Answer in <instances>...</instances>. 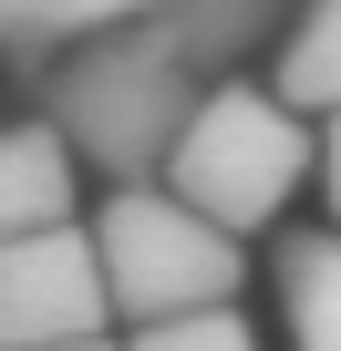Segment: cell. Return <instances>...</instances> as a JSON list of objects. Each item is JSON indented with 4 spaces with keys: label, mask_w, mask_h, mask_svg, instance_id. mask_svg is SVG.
<instances>
[{
    "label": "cell",
    "mask_w": 341,
    "mask_h": 351,
    "mask_svg": "<svg viewBox=\"0 0 341 351\" xmlns=\"http://www.w3.org/2000/svg\"><path fill=\"white\" fill-rule=\"evenodd\" d=\"M83 351H124V341H83Z\"/></svg>",
    "instance_id": "obj_11"
},
{
    "label": "cell",
    "mask_w": 341,
    "mask_h": 351,
    "mask_svg": "<svg viewBox=\"0 0 341 351\" xmlns=\"http://www.w3.org/2000/svg\"><path fill=\"white\" fill-rule=\"evenodd\" d=\"M93 269H104L114 320H134V330L238 300V238L187 217L165 186H114V207L93 217Z\"/></svg>",
    "instance_id": "obj_3"
},
{
    "label": "cell",
    "mask_w": 341,
    "mask_h": 351,
    "mask_svg": "<svg viewBox=\"0 0 341 351\" xmlns=\"http://www.w3.org/2000/svg\"><path fill=\"white\" fill-rule=\"evenodd\" d=\"M269 93L300 114V124H341V0L300 11L269 52Z\"/></svg>",
    "instance_id": "obj_7"
},
{
    "label": "cell",
    "mask_w": 341,
    "mask_h": 351,
    "mask_svg": "<svg viewBox=\"0 0 341 351\" xmlns=\"http://www.w3.org/2000/svg\"><path fill=\"white\" fill-rule=\"evenodd\" d=\"M259 32V11H114L93 42L42 62V124L73 165H104L114 186H155L187 114L228 83V52Z\"/></svg>",
    "instance_id": "obj_1"
},
{
    "label": "cell",
    "mask_w": 341,
    "mask_h": 351,
    "mask_svg": "<svg viewBox=\"0 0 341 351\" xmlns=\"http://www.w3.org/2000/svg\"><path fill=\"white\" fill-rule=\"evenodd\" d=\"M320 186H331V228H341V124H320Z\"/></svg>",
    "instance_id": "obj_10"
},
{
    "label": "cell",
    "mask_w": 341,
    "mask_h": 351,
    "mask_svg": "<svg viewBox=\"0 0 341 351\" xmlns=\"http://www.w3.org/2000/svg\"><path fill=\"white\" fill-rule=\"evenodd\" d=\"M124 351H259V330H248V310L228 300V310H197V320H155V330H134Z\"/></svg>",
    "instance_id": "obj_8"
},
{
    "label": "cell",
    "mask_w": 341,
    "mask_h": 351,
    "mask_svg": "<svg viewBox=\"0 0 341 351\" xmlns=\"http://www.w3.org/2000/svg\"><path fill=\"white\" fill-rule=\"evenodd\" d=\"M114 11H0V52H21V62H42V52H73V42H93Z\"/></svg>",
    "instance_id": "obj_9"
},
{
    "label": "cell",
    "mask_w": 341,
    "mask_h": 351,
    "mask_svg": "<svg viewBox=\"0 0 341 351\" xmlns=\"http://www.w3.org/2000/svg\"><path fill=\"white\" fill-rule=\"evenodd\" d=\"M73 228V155L52 124H0V248Z\"/></svg>",
    "instance_id": "obj_5"
},
{
    "label": "cell",
    "mask_w": 341,
    "mask_h": 351,
    "mask_svg": "<svg viewBox=\"0 0 341 351\" xmlns=\"http://www.w3.org/2000/svg\"><path fill=\"white\" fill-rule=\"evenodd\" d=\"M279 310H290V351H341V228L279 238Z\"/></svg>",
    "instance_id": "obj_6"
},
{
    "label": "cell",
    "mask_w": 341,
    "mask_h": 351,
    "mask_svg": "<svg viewBox=\"0 0 341 351\" xmlns=\"http://www.w3.org/2000/svg\"><path fill=\"white\" fill-rule=\"evenodd\" d=\"M114 300L93 269V228H42L0 248V351H83L104 341Z\"/></svg>",
    "instance_id": "obj_4"
},
{
    "label": "cell",
    "mask_w": 341,
    "mask_h": 351,
    "mask_svg": "<svg viewBox=\"0 0 341 351\" xmlns=\"http://www.w3.org/2000/svg\"><path fill=\"white\" fill-rule=\"evenodd\" d=\"M310 155H320L310 124H300L269 83H238V73H228V83L187 114L176 155H165V197H176L187 217H207L217 238H248V228L290 217Z\"/></svg>",
    "instance_id": "obj_2"
}]
</instances>
